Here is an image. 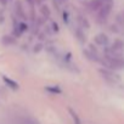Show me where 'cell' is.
<instances>
[{
	"label": "cell",
	"mask_w": 124,
	"mask_h": 124,
	"mask_svg": "<svg viewBox=\"0 0 124 124\" xmlns=\"http://www.w3.org/2000/svg\"><path fill=\"white\" fill-rule=\"evenodd\" d=\"M103 4V0H91L89 3V9L91 11H97Z\"/></svg>",
	"instance_id": "cell-3"
},
{
	"label": "cell",
	"mask_w": 124,
	"mask_h": 124,
	"mask_svg": "<svg viewBox=\"0 0 124 124\" xmlns=\"http://www.w3.org/2000/svg\"><path fill=\"white\" fill-rule=\"evenodd\" d=\"M111 8H112V1L111 0H103L102 6L97 10V12H99L97 14V21L100 23H103L107 20V17H108V15L111 12Z\"/></svg>",
	"instance_id": "cell-1"
},
{
	"label": "cell",
	"mask_w": 124,
	"mask_h": 124,
	"mask_svg": "<svg viewBox=\"0 0 124 124\" xmlns=\"http://www.w3.org/2000/svg\"><path fill=\"white\" fill-rule=\"evenodd\" d=\"M28 1H29L31 4H33V3H34V0H28Z\"/></svg>",
	"instance_id": "cell-10"
},
{
	"label": "cell",
	"mask_w": 124,
	"mask_h": 124,
	"mask_svg": "<svg viewBox=\"0 0 124 124\" xmlns=\"http://www.w3.org/2000/svg\"><path fill=\"white\" fill-rule=\"evenodd\" d=\"M111 50H113L116 54H118V55H122V50H123V43L120 41V40H116L114 43H113V45H112V49Z\"/></svg>",
	"instance_id": "cell-4"
},
{
	"label": "cell",
	"mask_w": 124,
	"mask_h": 124,
	"mask_svg": "<svg viewBox=\"0 0 124 124\" xmlns=\"http://www.w3.org/2000/svg\"><path fill=\"white\" fill-rule=\"evenodd\" d=\"M21 124H40L35 118H32V117H26L21 120Z\"/></svg>",
	"instance_id": "cell-6"
},
{
	"label": "cell",
	"mask_w": 124,
	"mask_h": 124,
	"mask_svg": "<svg viewBox=\"0 0 124 124\" xmlns=\"http://www.w3.org/2000/svg\"><path fill=\"white\" fill-rule=\"evenodd\" d=\"M100 72H101V74L103 76V78H106V79H108V80L116 82V79H118V77H117L116 74H113V73H111V72H108V71H103V70H101Z\"/></svg>",
	"instance_id": "cell-5"
},
{
	"label": "cell",
	"mask_w": 124,
	"mask_h": 124,
	"mask_svg": "<svg viewBox=\"0 0 124 124\" xmlns=\"http://www.w3.org/2000/svg\"><path fill=\"white\" fill-rule=\"evenodd\" d=\"M70 113H71V116H72V118H73V122H74V124H82V122H80L79 117L77 116V113H74V111L70 109Z\"/></svg>",
	"instance_id": "cell-8"
},
{
	"label": "cell",
	"mask_w": 124,
	"mask_h": 124,
	"mask_svg": "<svg viewBox=\"0 0 124 124\" xmlns=\"http://www.w3.org/2000/svg\"><path fill=\"white\" fill-rule=\"evenodd\" d=\"M4 80H5V83H6V84H9L12 89H17V88H18L17 83H15L14 80H11V79H9V78H6V77H4Z\"/></svg>",
	"instance_id": "cell-7"
},
{
	"label": "cell",
	"mask_w": 124,
	"mask_h": 124,
	"mask_svg": "<svg viewBox=\"0 0 124 124\" xmlns=\"http://www.w3.org/2000/svg\"><path fill=\"white\" fill-rule=\"evenodd\" d=\"M95 43H96L97 45L105 46V45H107V43H108V38H107V35H105V34H97V35L95 37Z\"/></svg>",
	"instance_id": "cell-2"
},
{
	"label": "cell",
	"mask_w": 124,
	"mask_h": 124,
	"mask_svg": "<svg viewBox=\"0 0 124 124\" xmlns=\"http://www.w3.org/2000/svg\"><path fill=\"white\" fill-rule=\"evenodd\" d=\"M8 1H9V0H0V4H1V5H6Z\"/></svg>",
	"instance_id": "cell-9"
},
{
	"label": "cell",
	"mask_w": 124,
	"mask_h": 124,
	"mask_svg": "<svg viewBox=\"0 0 124 124\" xmlns=\"http://www.w3.org/2000/svg\"><path fill=\"white\" fill-rule=\"evenodd\" d=\"M57 1H62V0H57Z\"/></svg>",
	"instance_id": "cell-11"
}]
</instances>
